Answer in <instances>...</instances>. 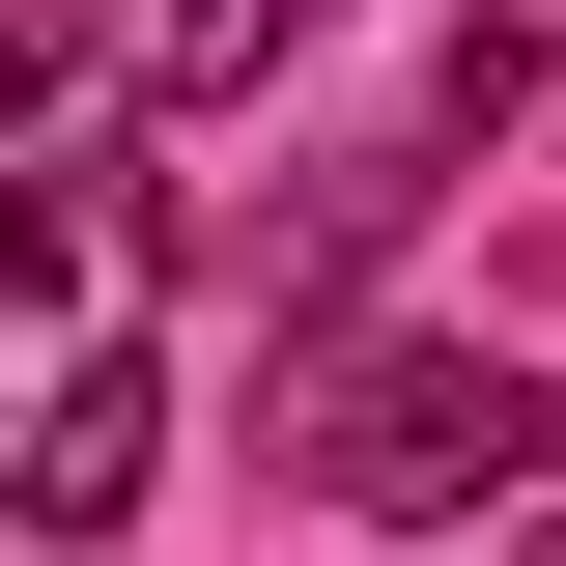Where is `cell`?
Listing matches in <instances>:
<instances>
[{
    "mask_svg": "<svg viewBox=\"0 0 566 566\" xmlns=\"http://www.w3.org/2000/svg\"><path fill=\"white\" fill-rule=\"evenodd\" d=\"M283 29H312V0H85V57H114L142 114H227V85H255Z\"/></svg>",
    "mask_w": 566,
    "mask_h": 566,
    "instance_id": "3957f363",
    "label": "cell"
},
{
    "mask_svg": "<svg viewBox=\"0 0 566 566\" xmlns=\"http://www.w3.org/2000/svg\"><path fill=\"white\" fill-rule=\"evenodd\" d=\"M283 482L368 510V538H453V510L566 482V397L510 340H283Z\"/></svg>",
    "mask_w": 566,
    "mask_h": 566,
    "instance_id": "7a4b0ae2",
    "label": "cell"
},
{
    "mask_svg": "<svg viewBox=\"0 0 566 566\" xmlns=\"http://www.w3.org/2000/svg\"><path fill=\"white\" fill-rule=\"evenodd\" d=\"M538 566H566V538H538Z\"/></svg>",
    "mask_w": 566,
    "mask_h": 566,
    "instance_id": "277c9868",
    "label": "cell"
},
{
    "mask_svg": "<svg viewBox=\"0 0 566 566\" xmlns=\"http://www.w3.org/2000/svg\"><path fill=\"white\" fill-rule=\"evenodd\" d=\"M142 424H170V170L57 114L0 170V538H114Z\"/></svg>",
    "mask_w": 566,
    "mask_h": 566,
    "instance_id": "6da1fadb",
    "label": "cell"
}]
</instances>
